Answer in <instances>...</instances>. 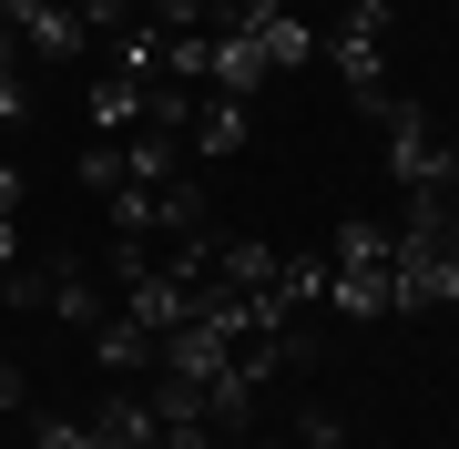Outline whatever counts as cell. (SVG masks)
I'll return each instance as SVG.
<instances>
[{
	"instance_id": "cell-14",
	"label": "cell",
	"mask_w": 459,
	"mask_h": 449,
	"mask_svg": "<svg viewBox=\"0 0 459 449\" xmlns=\"http://www.w3.org/2000/svg\"><path fill=\"white\" fill-rule=\"evenodd\" d=\"M11 255H21V225H0V276H11Z\"/></svg>"
},
{
	"instance_id": "cell-12",
	"label": "cell",
	"mask_w": 459,
	"mask_h": 449,
	"mask_svg": "<svg viewBox=\"0 0 459 449\" xmlns=\"http://www.w3.org/2000/svg\"><path fill=\"white\" fill-rule=\"evenodd\" d=\"M21 215V164H0V225Z\"/></svg>"
},
{
	"instance_id": "cell-1",
	"label": "cell",
	"mask_w": 459,
	"mask_h": 449,
	"mask_svg": "<svg viewBox=\"0 0 459 449\" xmlns=\"http://www.w3.org/2000/svg\"><path fill=\"white\" fill-rule=\"evenodd\" d=\"M398 307H459V204L449 194H409V225H398Z\"/></svg>"
},
{
	"instance_id": "cell-2",
	"label": "cell",
	"mask_w": 459,
	"mask_h": 449,
	"mask_svg": "<svg viewBox=\"0 0 459 449\" xmlns=\"http://www.w3.org/2000/svg\"><path fill=\"white\" fill-rule=\"evenodd\" d=\"M327 307L337 316H398V235L347 215L337 246H327Z\"/></svg>"
},
{
	"instance_id": "cell-7",
	"label": "cell",
	"mask_w": 459,
	"mask_h": 449,
	"mask_svg": "<svg viewBox=\"0 0 459 449\" xmlns=\"http://www.w3.org/2000/svg\"><path fill=\"white\" fill-rule=\"evenodd\" d=\"M41 316H62V327H102V316H113V307H102V286H92V266H82V255H51V266H41Z\"/></svg>"
},
{
	"instance_id": "cell-8",
	"label": "cell",
	"mask_w": 459,
	"mask_h": 449,
	"mask_svg": "<svg viewBox=\"0 0 459 449\" xmlns=\"http://www.w3.org/2000/svg\"><path fill=\"white\" fill-rule=\"evenodd\" d=\"M204 82L246 102L255 82H276V72H265V51H255V31H214V62H204Z\"/></svg>"
},
{
	"instance_id": "cell-3",
	"label": "cell",
	"mask_w": 459,
	"mask_h": 449,
	"mask_svg": "<svg viewBox=\"0 0 459 449\" xmlns=\"http://www.w3.org/2000/svg\"><path fill=\"white\" fill-rule=\"evenodd\" d=\"M388 0H347L337 11V41H327V62H337V82L358 113H388Z\"/></svg>"
},
{
	"instance_id": "cell-9",
	"label": "cell",
	"mask_w": 459,
	"mask_h": 449,
	"mask_svg": "<svg viewBox=\"0 0 459 449\" xmlns=\"http://www.w3.org/2000/svg\"><path fill=\"white\" fill-rule=\"evenodd\" d=\"M92 358L113 367V378H143V367H164V348H153V337L133 327L123 307H113V316H102V327H92Z\"/></svg>"
},
{
	"instance_id": "cell-4",
	"label": "cell",
	"mask_w": 459,
	"mask_h": 449,
	"mask_svg": "<svg viewBox=\"0 0 459 449\" xmlns=\"http://www.w3.org/2000/svg\"><path fill=\"white\" fill-rule=\"evenodd\" d=\"M377 123H388V174L409 184V194H459V143L419 113V102H388Z\"/></svg>"
},
{
	"instance_id": "cell-15",
	"label": "cell",
	"mask_w": 459,
	"mask_h": 449,
	"mask_svg": "<svg viewBox=\"0 0 459 449\" xmlns=\"http://www.w3.org/2000/svg\"><path fill=\"white\" fill-rule=\"evenodd\" d=\"M265 449H286V439H265Z\"/></svg>"
},
{
	"instance_id": "cell-16",
	"label": "cell",
	"mask_w": 459,
	"mask_h": 449,
	"mask_svg": "<svg viewBox=\"0 0 459 449\" xmlns=\"http://www.w3.org/2000/svg\"><path fill=\"white\" fill-rule=\"evenodd\" d=\"M449 11H459V0H449Z\"/></svg>"
},
{
	"instance_id": "cell-5",
	"label": "cell",
	"mask_w": 459,
	"mask_h": 449,
	"mask_svg": "<svg viewBox=\"0 0 459 449\" xmlns=\"http://www.w3.org/2000/svg\"><path fill=\"white\" fill-rule=\"evenodd\" d=\"M123 316L153 337V348H164V337L184 327V316H195V276H184L174 255H164V266H143V276H123Z\"/></svg>"
},
{
	"instance_id": "cell-11",
	"label": "cell",
	"mask_w": 459,
	"mask_h": 449,
	"mask_svg": "<svg viewBox=\"0 0 459 449\" xmlns=\"http://www.w3.org/2000/svg\"><path fill=\"white\" fill-rule=\"evenodd\" d=\"M0 123H31V82H21V62H0Z\"/></svg>"
},
{
	"instance_id": "cell-6",
	"label": "cell",
	"mask_w": 459,
	"mask_h": 449,
	"mask_svg": "<svg viewBox=\"0 0 459 449\" xmlns=\"http://www.w3.org/2000/svg\"><path fill=\"white\" fill-rule=\"evenodd\" d=\"M11 41L31 51V62H72V51H92L82 0H11Z\"/></svg>"
},
{
	"instance_id": "cell-10",
	"label": "cell",
	"mask_w": 459,
	"mask_h": 449,
	"mask_svg": "<svg viewBox=\"0 0 459 449\" xmlns=\"http://www.w3.org/2000/svg\"><path fill=\"white\" fill-rule=\"evenodd\" d=\"M184 143H195V153H246V102H235V92H204L195 123H184Z\"/></svg>"
},
{
	"instance_id": "cell-13",
	"label": "cell",
	"mask_w": 459,
	"mask_h": 449,
	"mask_svg": "<svg viewBox=\"0 0 459 449\" xmlns=\"http://www.w3.org/2000/svg\"><path fill=\"white\" fill-rule=\"evenodd\" d=\"M0 409H21V367L11 358H0Z\"/></svg>"
}]
</instances>
